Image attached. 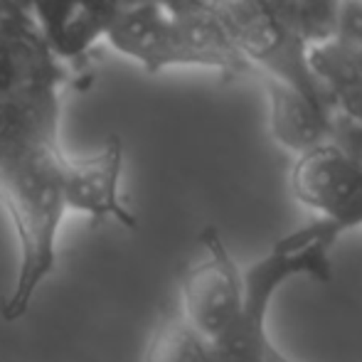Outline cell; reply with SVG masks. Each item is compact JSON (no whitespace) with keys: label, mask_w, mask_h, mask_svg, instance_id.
<instances>
[{"label":"cell","mask_w":362,"mask_h":362,"mask_svg":"<svg viewBox=\"0 0 362 362\" xmlns=\"http://www.w3.org/2000/svg\"><path fill=\"white\" fill-rule=\"evenodd\" d=\"M64 163L59 139L0 158V207L18 242V274L0 303L5 323L28 313L37 288L57 267V239L67 215Z\"/></svg>","instance_id":"6da1fadb"},{"label":"cell","mask_w":362,"mask_h":362,"mask_svg":"<svg viewBox=\"0 0 362 362\" xmlns=\"http://www.w3.org/2000/svg\"><path fill=\"white\" fill-rule=\"evenodd\" d=\"M343 229L315 217L313 222L284 234L242 274V310L222 338L212 343L219 362H267L272 338L269 308L286 284L310 279L315 284L333 281V249Z\"/></svg>","instance_id":"7a4b0ae2"},{"label":"cell","mask_w":362,"mask_h":362,"mask_svg":"<svg viewBox=\"0 0 362 362\" xmlns=\"http://www.w3.org/2000/svg\"><path fill=\"white\" fill-rule=\"evenodd\" d=\"M212 15L249 67L328 96L308 64V47L296 25V0H210Z\"/></svg>","instance_id":"3957f363"},{"label":"cell","mask_w":362,"mask_h":362,"mask_svg":"<svg viewBox=\"0 0 362 362\" xmlns=\"http://www.w3.org/2000/svg\"><path fill=\"white\" fill-rule=\"evenodd\" d=\"M202 259L192 264L180 281V315L202 335L215 343L239 318L242 310V272L234 264L224 239L215 227L200 234Z\"/></svg>","instance_id":"277c9868"},{"label":"cell","mask_w":362,"mask_h":362,"mask_svg":"<svg viewBox=\"0 0 362 362\" xmlns=\"http://www.w3.org/2000/svg\"><path fill=\"white\" fill-rule=\"evenodd\" d=\"M293 197L343 232L362 227V163L323 144L296 156L288 173Z\"/></svg>","instance_id":"5b68a950"},{"label":"cell","mask_w":362,"mask_h":362,"mask_svg":"<svg viewBox=\"0 0 362 362\" xmlns=\"http://www.w3.org/2000/svg\"><path fill=\"white\" fill-rule=\"evenodd\" d=\"M37 28L59 64L79 62L94 49L114 18L134 0H15Z\"/></svg>","instance_id":"8992f818"},{"label":"cell","mask_w":362,"mask_h":362,"mask_svg":"<svg viewBox=\"0 0 362 362\" xmlns=\"http://www.w3.org/2000/svg\"><path fill=\"white\" fill-rule=\"evenodd\" d=\"M124 144L109 139L99 153L86 158H69L64 163V205L67 212H81L94 222H119L136 229V215L121 197Z\"/></svg>","instance_id":"52a82bcc"},{"label":"cell","mask_w":362,"mask_h":362,"mask_svg":"<svg viewBox=\"0 0 362 362\" xmlns=\"http://www.w3.org/2000/svg\"><path fill=\"white\" fill-rule=\"evenodd\" d=\"M170 67H202L222 74H244L249 62L212 15L210 5L185 15H170L151 74Z\"/></svg>","instance_id":"ba28073f"},{"label":"cell","mask_w":362,"mask_h":362,"mask_svg":"<svg viewBox=\"0 0 362 362\" xmlns=\"http://www.w3.org/2000/svg\"><path fill=\"white\" fill-rule=\"evenodd\" d=\"M269 104V131L284 151L300 156L315 146L328 144L333 124V104L328 96L305 94L298 86L264 74Z\"/></svg>","instance_id":"9c48e42d"},{"label":"cell","mask_w":362,"mask_h":362,"mask_svg":"<svg viewBox=\"0 0 362 362\" xmlns=\"http://www.w3.org/2000/svg\"><path fill=\"white\" fill-rule=\"evenodd\" d=\"M308 64L333 109L362 121V42L345 45L330 40L308 49Z\"/></svg>","instance_id":"30bf717a"},{"label":"cell","mask_w":362,"mask_h":362,"mask_svg":"<svg viewBox=\"0 0 362 362\" xmlns=\"http://www.w3.org/2000/svg\"><path fill=\"white\" fill-rule=\"evenodd\" d=\"M168 18L170 15L158 5L148 0H134L114 18L104 40L119 54L134 59L146 72H151L165 35Z\"/></svg>","instance_id":"8fae6325"},{"label":"cell","mask_w":362,"mask_h":362,"mask_svg":"<svg viewBox=\"0 0 362 362\" xmlns=\"http://www.w3.org/2000/svg\"><path fill=\"white\" fill-rule=\"evenodd\" d=\"M144 362H219L205 340L180 313H165L146 348Z\"/></svg>","instance_id":"7c38bea8"},{"label":"cell","mask_w":362,"mask_h":362,"mask_svg":"<svg viewBox=\"0 0 362 362\" xmlns=\"http://www.w3.org/2000/svg\"><path fill=\"white\" fill-rule=\"evenodd\" d=\"M343 0H296V25L308 49L320 47L335 37Z\"/></svg>","instance_id":"4fadbf2b"},{"label":"cell","mask_w":362,"mask_h":362,"mask_svg":"<svg viewBox=\"0 0 362 362\" xmlns=\"http://www.w3.org/2000/svg\"><path fill=\"white\" fill-rule=\"evenodd\" d=\"M328 144L335 146L338 151H343L345 156L362 163V121L350 119V116L335 111L333 124H330Z\"/></svg>","instance_id":"5bb4252c"},{"label":"cell","mask_w":362,"mask_h":362,"mask_svg":"<svg viewBox=\"0 0 362 362\" xmlns=\"http://www.w3.org/2000/svg\"><path fill=\"white\" fill-rule=\"evenodd\" d=\"M333 40L345 42V45L362 42V3L360 0H343Z\"/></svg>","instance_id":"9a60e30c"},{"label":"cell","mask_w":362,"mask_h":362,"mask_svg":"<svg viewBox=\"0 0 362 362\" xmlns=\"http://www.w3.org/2000/svg\"><path fill=\"white\" fill-rule=\"evenodd\" d=\"M148 3L163 8L168 15H185L192 10H202L210 5V0H148Z\"/></svg>","instance_id":"2e32d148"},{"label":"cell","mask_w":362,"mask_h":362,"mask_svg":"<svg viewBox=\"0 0 362 362\" xmlns=\"http://www.w3.org/2000/svg\"><path fill=\"white\" fill-rule=\"evenodd\" d=\"M267 362H293V360H288L276 345H272V348H269V355H267Z\"/></svg>","instance_id":"e0dca14e"},{"label":"cell","mask_w":362,"mask_h":362,"mask_svg":"<svg viewBox=\"0 0 362 362\" xmlns=\"http://www.w3.org/2000/svg\"><path fill=\"white\" fill-rule=\"evenodd\" d=\"M360 3H362V0H360Z\"/></svg>","instance_id":"ac0fdd59"}]
</instances>
